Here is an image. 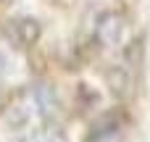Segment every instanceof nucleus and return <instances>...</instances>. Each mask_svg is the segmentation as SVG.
Wrapping results in <instances>:
<instances>
[{"label": "nucleus", "mask_w": 150, "mask_h": 142, "mask_svg": "<svg viewBox=\"0 0 150 142\" xmlns=\"http://www.w3.org/2000/svg\"><path fill=\"white\" fill-rule=\"evenodd\" d=\"M137 63L121 58V63H113L105 71V84L111 90V95L119 103H129L134 97V87H137Z\"/></svg>", "instance_id": "1"}, {"label": "nucleus", "mask_w": 150, "mask_h": 142, "mask_svg": "<svg viewBox=\"0 0 150 142\" xmlns=\"http://www.w3.org/2000/svg\"><path fill=\"white\" fill-rule=\"evenodd\" d=\"M127 18L119 11H105L95 21V42L100 47H121L127 40Z\"/></svg>", "instance_id": "2"}, {"label": "nucleus", "mask_w": 150, "mask_h": 142, "mask_svg": "<svg viewBox=\"0 0 150 142\" xmlns=\"http://www.w3.org/2000/svg\"><path fill=\"white\" fill-rule=\"evenodd\" d=\"M124 129H127V116H124V111H121V108L105 111V113H100V116L92 121L90 134H87V142H113V140H119V137L124 134Z\"/></svg>", "instance_id": "3"}, {"label": "nucleus", "mask_w": 150, "mask_h": 142, "mask_svg": "<svg viewBox=\"0 0 150 142\" xmlns=\"http://www.w3.org/2000/svg\"><path fill=\"white\" fill-rule=\"evenodd\" d=\"M5 34H8V40H11L18 50H26V47H34V45L40 42L42 26H40V21L32 18V16H18V18H13V21L8 24Z\"/></svg>", "instance_id": "4"}, {"label": "nucleus", "mask_w": 150, "mask_h": 142, "mask_svg": "<svg viewBox=\"0 0 150 142\" xmlns=\"http://www.w3.org/2000/svg\"><path fill=\"white\" fill-rule=\"evenodd\" d=\"M32 87V97H34V111L40 113L42 121H58L61 119V100L55 87L40 82V84H29Z\"/></svg>", "instance_id": "5"}, {"label": "nucleus", "mask_w": 150, "mask_h": 142, "mask_svg": "<svg viewBox=\"0 0 150 142\" xmlns=\"http://www.w3.org/2000/svg\"><path fill=\"white\" fill-rule=\"evenodd\" d=\"M29 142H66V134L58 121H42V126L32 132Z\"/></svg>", "instance_id": "6"}, {"label": "nucleus", "mask_w": 150, "mask_h": 142, "mask_svg": "<svg viewBox=\"0 0 150 142\" xmlns=\"http://www.w3.org/2000/svg\"><path fill=\"white\" fill-rule=\"evenodd\" d=\"M5 71H8V58L0 53V76H5Z\"/></svg>", "instance_id": "7"}, {"label": "nucleus", "mask_w": 150, "mask_h": 142, "mask_svg": "<svg viewBox=\"0 0 150 142\" xmlns=\"http://www.w3.org/2000/svg\"><path fill=\"white\" fill-rule=\"evenodd\" d=\"M3 3H5V0H0V8H3Z\"/></svg>", "instance_id": "8"}]
</instances>
